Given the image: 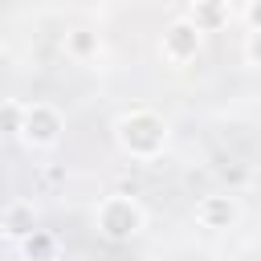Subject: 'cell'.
I'll return each instance as SVG.
<instances>
[{
	"label": "cell",
	"mask_w": 261,
	"mask_h": 261,
	"mask_svg": "<svg viewBox=\"0 0 261 261\" xmlns=\"http://www.w3.org/2000/svg\"><path fill=\"white\" fill-rule=\"evenodd\" d=\"M114 147L126 155V159H139V163H151L167 151L171 143V122L151 110V106H130L114 118Z\"/></svg>",
	"instance_id": "obj_1"
},
{
	"label": "cell",
	"mask_w": 261,
	"mask_h": 261,
	"mask_svg": "<svg viewBox=\"0 0 261 261\" xmlns=\"http://www.w3.org/2000/svg\"><path fill=\"white\" fill-rule=\"evenodd\" d=\"M94 228H98L102 241L126 245V241H135V237L147 228V208H143V200L130 196V192H110V196H102L98 208H94Z\"/></svg>",
	"instance_id": "obj_2"
},
{
	"label": "cell",
	"mask_w": 261,
	"mask_h": 261,
	"mask_svg": "<svg viewBox=\"0 0 261 261\" xmlns=\"http://www.w3.org/2000/svg\"><path fill=\"white\" fill-rule=\"evenodd\" d=\"M65 135V114L53 102H24V118H20V143L29 151H53Z\"/></svg>",
	"instance_id": "obj_3"
},
{
	"label": "cell",
	"mask_w": 261,
	"mask_h": 261,
	"mask_svg": "<svg viewBox=\"0 0 261 261\" xmlns=\"http://www.w3.org/2000/svg\"><path fill=\"white\" fill-rule=\"evenodd\" d=\"M200 49H204V33L188 16H175L159 37V53H163L167 65H192L200 57Z\"/></svg>",
	"instance_id": "obj_4"
},
{
	"label": "cell",
	"mask_w": 261,
	"mask_h": 261,
	"mask_svg": "<svg viewBox=\"0 0 261 261\" xmlns=\"http://www.w3.org/2000/svg\"><path fill=\"white\" fill-rule=\"evenodd\" d=\"M196 224L200 228H208V232H224V228H232L237 220H241V200L232 196V192H204L200 200H196Z\"/></svg>",
	"instance_id": "obj_5"
},
{
	"label": "cell",
	"mask_w": 261,
	"mask_h": 261,
	"mask_svg": "<svg viewBox=\"0 0 261 261\" xmlns=\"http://www.w3.org/2000/svg\"><path fill=\"white\" fill-rule=\"evenodd\" d=\"M33 232H37V208H33V200H8L0 208V237L24 241Z\"/></svg>",
	"instance_id": "obj_6"
},
{
	"label": "cell",
	"mask_w": 261,
	"mask_h": 261,
	"mask_svg": "<svg viewBox=\"0 0 261 261\" xmlns=\"http://www.w3.org/2000/svg\"><path fill=\"white\" fill-rule=\"evenodd\" d=\"M188 20H192V24H196L204 37L224 33V29L232 24V4H228V0H192Z\"/></svg>",
	"instance_id": "obj_7"
},
{
	"label": "cell",
	"mask_w": 261,
	"mask_h": 261,
	"mask_svg": "<svg viewBox=\"0 0 261 261\" xmlns=\"http://www.w3.org/2000/svg\"><path fill=\"white\" fill-rule=\"evenodd\" d=\"M65 57L77 61V65H90L102 57V37L94 29H69L65 33Z\"/></svg>",
	"instance_id": "obj_8"
},
{
	"label": "cell",
	"mask_w": 261,
	"mask_h": 261,
	"mask_svg": "<svg viewBox=\"0 0 261 261\" xmlns=\"http://www.w3.org/2000/svg\"><path fill=\"white\" fill-rule=\"evenodd\" d=\"M20 249H24V257H29V261H49L57 245H53V237H49L45 228H37L33 237H24V241H20Z\"/></svg>",
	"instance_id": "obj_9"
},
{
	"label": "cell",
	"mask_w": 261,
	"mask_h": 261,
	"mask_svg": "<svg viewBox=\"0 0 261 261\" xmlns=\"http://www.w3.org/2000/svg\"><path fill=\"white\" fill-rule=\"evenodd\" d=\"M20 118H24V102L0 98V135H20Z\"/></svg>",
	"instance_id": "obj_10"
},
{
	"label": "cell",
	"mask_w": 261,
	"mask_h": 261,
	"mask_svg": "<svg viewBox=\"0 0 261 261\" xmlns=\"http://www.w3.org/2000/svg\"><path fill=\"white\" fill-rule=\"evenodd\" d=\"M245 61L261 69V29H253V33L245 37Z\"/></svg>",
	"instance_id": "obj_11"
},
{
	"label": "cell",
	"mask_w": 261,
	"mask_h": 261,
	"mask_svg": "<svg viewBox=\"0 0 261 261\" xmlns=\"http://www.w3.org/2000/svg\"><path fill=\"white\" fill-rule=\"evenodd\" d=\"M241 16H245L249 33H253V29H261V0H245V12H241Z\"/></svg>",
	"instance_id": "obj_12"
},
{
	"label": "cell",
	"mask_w": 261,
	"mask_h": 261,
	"mask_svg": "<svg viewBox=\"0 0 261 261\" xmlns=\"http://www.w3.org/2000/svg\"><path fill=\"white\" fill-rule=\"evenodd\" d=\"M8 65H12V53H8V45H4V41H0V77H4V73H8Z\"/></svg>",
	"instance_id": "obj_13"
}]
</instances>
